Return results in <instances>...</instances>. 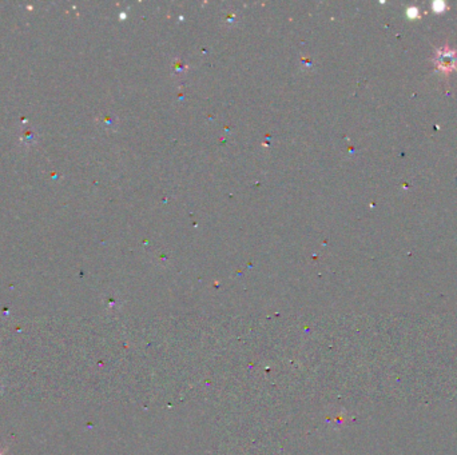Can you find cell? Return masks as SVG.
Listing matches in <instances>:
<instances>
[{"label":"cell","instance_id":"1","mask_svg":"<svg viewBox=\"0 0 457 455\" xmlns=\"http://www.w3.org/2000/svg\"><path fill=\"white\" fill-rule=\"evenodd\" d=\"M438 63H440L438 67H441V68H444V69L450 68V67L454 65L453 64V63H454V55H453V53H449V52L440 53V61H438Z\"/></svg>","mask_w":457,"mask_h":455},{"label":"cell","instance_id":"2","mask_svg":"<svg viewBox=\"0 0 457 455\" xmlns=\"http://www.w3.org/2000/svg\"><path fill=\"white\" fill-rule=\"evenodd\" d=\"M433 8H434L436 12H442L445 8V4L442 1H434V3H433Z\"/></svg>","mask_w":457,"mask_h":455},{"label":"cell","instance_id":"3","mask_svg":"<svg viewBox=\"0 0 457 455\" xmlns=\"http://www.w3.org/2000/svg\"><path fill=\"white\" fill-rule=\"evenodd\" d=\"M406 15H408L409 17H417L418 16V11H417V8H409L408 11H406Z\"/></svg>","mask_w":457,"mask_h":455}]
</instances>
